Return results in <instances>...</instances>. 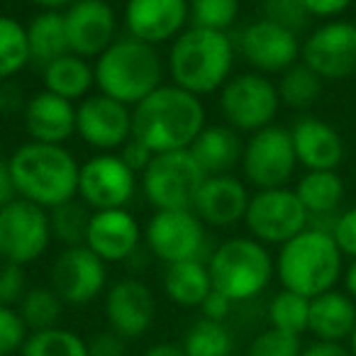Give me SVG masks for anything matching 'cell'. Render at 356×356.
<instances>
[{
    "mask_svg": "<svg viewBox=\"0 0 356 356\" xmlns=\"http://www.w3.org/2000/svg\"><path fill=\"white\" fill-rule=\"evenodd\" d=\"M298 166L305 171H337L344 161V139L334 124L315 115H302L291 127Z\"/></svg>",
    "mask_w": 356,
    "mask_h": 356,
    "instance_id": "603a6c76",
    "label": "cell"
},
{
    "mask_svg": "<svg viewBox=\"0 0 356 356\" xmlns=\"http://www.w3.org/2000/svg\"><path fill=\"white\" fill-rule=\"evenodd\" d=\"M203 181L205 173L193 154L181 149L154 154L147 171L139 176V188L154 210H193Z\"/></svg>",
    "mask_w": 356,
    "mask_h": 356,
    "instance_id": "52a82bcc",
    "label": "cell"
},
{
    "mask_svg": "<svg viewBox=\"0 0 356 356\" xmlns=\"http://www.w3.org/2000/svg\"><path fill=\"white\" fill-rule=\"evenodd\" d=\"M302 8L307 10V15L315 20H337L351 8L354 0H300Z\"/></svg>",
    "mask_w": 356,
    "mask_h": 356,
    "instance_id": "bcb514c9",
    "label": "cell"
},
{
    "mask_svg": "<svg viewBox=\"0 0 356 356\" xmlns=\"http://www.w3.org/2000/svg\"><path fill=\"white\" fill-rule=\"evenodd\" d=\"M244 225L249 229V237L261 244H281L291 242L293 237L310 227V215L302 208L296 191L283 186V188H266L254 191L249 200Z\"/></svg>",
    "mask_w": 356,
    "mask_h": 356,
    "instance_id": "30bf717a",
    "label": "cell"
},
{
    "mask_svg": "<svg viewBox=\"0 0 356 356\" xmlns=\"http://www.w3.org/2000/svg\"><path fill=\"white\" fill-rule=\"evenodd\" d=\"M17 198L15 184H13L10 168H8V161H0V208H6L8 203Z\"/></svg>",
    "mask_w": 356,
    "mask_h": 356,
    "instance_id": "681fc988",
    "label": "cell"
},
{
    "mask_svg": "<svg viewBox=\"0 0 356 356\" xmlns=\"http://www.w3.org/2000/svg\"><path fill=\"white\" fill-rule=\"evenodd\" d=\"M181 346L188 356H227L232 354V332L225 322L200 317L186 330Z\"/></svg>",
    "mask_w": 356,
    "mask_h": 356,
    "instance_id": "836d02e7",
    "label": "cell"
},
{
    "mask_svg": "<svg viewBox=\"0 0 356 356\" xmlns=\"http://www.w3.org/2000/svg\"><path fill=\"white\" fill-rule=\"evenodd\" d=\"M22 118L32 142L64 144L76 134V103L47 88L27 98Z\"/></svg>",
    "mask_w": 356,
    "mask_h": 356,
    "instance_id": "cb8c5ba5",
    "label": "cell"
},
{
    "mask_svg": "<svg viewBox=\"0 0 356 356\" xmlns=\"http://www.w3.org/2000/svg\"><path fill=\"white\" fill-rule=\"evenodd\" d=\"M0 161H3V144H0Z\"/></svg>",
    "mask_w": 356,
    "mask_h": 356,
    "instance_id": "11a10c76",
    "label": "cell"
},
{
    "mask_svg": "<svg viewBox=\"0 0 356 356\" xmlns=\"http://www.w3.org/2000/svg\"><path fill=\"white\" fill-rule=\"evenodd\" d=\"M344 254L339 252L330 229L307 227L291 242L281 244L276 254V278L281 288L317 298L337 288L344 278Z\"/></svg>",
    "mask_w": 356,
    "mask_h": 356,
    "instance_id": "277c9868",
    "label": "cell"
},
{
    "mask_svg": "<svg viewBox=\"0 0 356 356\" xmlns=\"http://www.w3.org/2000/svg\"><path fill=\"white\" fill-rule=\"evenodd\" d=\"M142 356H188L184 351V346L178 344H168V341H161V344H154L149 346L147 351H144Z\"/></svg>",
    "mask_w": 356,
    "mask_h": 356,
    "instance_id": "f907efd6",
    "label": "cell"
},
{
    "mask_svg": "<svg viewBox=\"0 0 356 356\" xmlns=\"http://www.w3.org/2000/svg\"><path fill=\"white\" fill-rule=\"evenodd\" d=\"M27 293L25 266L0 261V305L17 307Z\"/></svg>",
    "mask_w": 356,
    "mask_h": 356,
    "instance_id": "b9f144b4",
    "label": "cell"
},
{
    "mask_svg": "<svg viewBox=\"0 0 356 356\" xmlns=\"http://www.w3.org/2000/svg\"><path fill=\"white\" fill-rule=\"evenodd\" d=\"M76 134L95 152H120L132 137V108L103 93L76 105Z\"/></svg>",
    "mask_w": 356,
    "mask_h": 356,
    "instance_id": "e0dca14e",
    "label": "cell"
},
{
    "mask_svg": "<svg viewBox=\"0 0 356 356\" xmlns=\"http://www.w3.org/2000/svg\"><path fill=\"white\" fill-rule=\"evenodd\" d=\"M346 346H349L351 356H356V327H354V332H351L349 339H346Z\"/></svg>",
    "mask_w": 356,
    "mask_h": 356,
    "instance_id": "db71d44e",
    "label": "cell"
},
{
    "mask_svg": "<svg viewBox=\"0 0 356 356\" xmlns=\"http://www.w3.org/2000/svg\"><path fill=\"white\" fill-rule=\"evenodd\" d=\"M302 349H305L302 337L276 330V327H266L252 339L247 356H300Z\"/></svg>",
    "mask_w": 356,
    "mask_h": 356,
    "instance_id": "f35d334b",
    "label": "cell"
},
{
    "mask_svg": "<svg viewBox=\"0 0 356 356\" xmlns=\"http://www.w3.org/2000/svg\"><path fill=\"white\" fill-rule=\"evenodd\" d=\"M88 356H127V339L113 330H103L90 337Z\"/></svg>",
    "mask_w": 356,
    "mask_h": 356,
    "instance_id": "ee69618b",
    "label": "cell"
},
{
    "mask_svg": "<svg viewBox=\"0 0 356 356\" xmlns=\"http://www.w3.org/2000/svg\"><path fill=\"white\" fill-rule=\"evenodd\" d=\"M20 356H88V341L66 327L30 332Z\"/></svg>",
    "mask_w": 356,
    "mask_h": 356,
    "instance_id": "e575fe53",
    "label": "cell"
},
{
    "mask_svg": "<svg viewBox=\"0 0 356 356\" xmlns=\"http://www.w3.org/2000/svg\"><path fill=\"white\" fill-rule=\"evenodd\" d=\"M341 281H344V291L356 300V259H351L349 266L344 268V278Z\"/></svg>",
    "mask_w": 356,
    "mask_h": 356,
    "instance_id": "816d5d0a",
    "label": "cell"
},
{
    "mask_svg": "<svg viewBox=\"0 0 356 356\" xmlns=\"http://www.w3.org/2000/svg\"><path fill=\"white\" fill-rule=\"evenodd\" d=\"M249 193L244 178H237L234 173L225 176H205L198 195H195L193 213L205 222V227H232L237 222H244L247 215Z\"/></svg>",
    "mask_w": 356,
    "mask_h": 356,
    "instance_id": "7402d4cb",
    "label": "cell"
},
{
    "mask_svg": "<svg viewBox=\"0 0 356 356\" xmlns=\"http://www.w3.org/2000/svg\"><path fill=\"white\" fill-rule=\"evenodd\" d=\"M139 176L120 159L118 152H98L81 163L79 198L90 210L127 208L137 195Z\"/></svg>",
    "mask_w": 356,
    "mask_h": 356,
    "instance_id": "9a60e30c",
    "label": "cell"
},
{
    "mask_svg": "<svg viewBox=\"0 0 356 356\" xmlns=\"http://www.w3.org/2000/svg\"><path fill=\"white\" fill-rule=\"evenodd\" d=\"M30 64L27 27L10 15H0V83L10 81Z\"/></svg>",
    "mask_w": 356,
    "mask_h": 356,
    "instance_id": "d6a6232c",
    "label": "cell"
},
{
    "mask_svg": "<svg viewBox=\"0 0 356 356\" xmlns=\"http://www.w3.org/2000/svg\"><path fill=\"white\" fill-rule=\"evenodd\" d=\"M310 322V298L293 291H281L268 300V327L302 337Z\"/></svg>",
    "mask_w": 356,
    "mask_h": 356,
    "instance_id": "8d00e7d4",
    "label": "cell"
},
{
    "mask_svg": "<svg viewBox=\"0 0 356 356\" xmlns=\"http://www.w3.org/2000/svg\"><path fill=\"white\" fill-rule=\"evenodd\" d=\"M124 30L152 47L173 42L191 25L188 0H127Z\"/></svg>",
    "mask_w": 356,
    "mask_h": 356,
    "instance_id": "d6986e66",
    "label": "cell"
},
{
    "mask_svg": "<svg viewBox=\"0 0 356 356\" xmlns=\"http://www.w3.org/2000/svg\"><path fill=\"white\" fill-rule=\"evenodd\" d=\"M144 244L159 261L178 264L205 259L208 232L205 222L193 210H156L144 227Z\"/></svg>",
    "mask_w": 356,
    "mask_h": 356,
    "instance_id": "4fadbf2b",
    "label": "cell"
},
{
    "mask_svg": "<svg viewBox=\"0 0 356 356\" xmlns=\"http://www.w3.org/2000/svg\"><path fill=\"white\" fill-rule=\"evenodd\" d=\"M232 305L234 302L229 300L227 296H222V293H218L213 288L210 296L203 300V305H200V315L208 317V320H215V322H225L229 317V312H232Z\"/></svg>",
    "mask_w": 356,
    "mask_h": 356,
    "instance_id": "7dc6e473",
    "label": "cell"
},
{
    "mask_svg": "<svg viewBox=\"0 0 356 356\" xmlns=\"http://www.w3.org/2000/svg\"><path fill=\"white\" fill-rule=\"evenodd\" d=\"M227 356H234V354H227Z\"/></svg>",
    "mask_w": 356,
    "mask_h": 356,
    "instance_id": "9f6ffc18",
    "label": "cell"
},
{
    "mask_svg": "<svg viewBox=\"0 0 356 356\" xmlns=\"http://www.w3.org/2000/svg\"><path fill=\"white\" fill-rule=\"evenodd\" d=\"M296 195L310 215L312 227L332 232V222L341 213L346 198V184L337 171H305L296 184Z\"/></svg>",
    "mask_w": 356,
    "mask_h": 356,
    "instance_id": "d4e9b609",
    "label": "cell"
},
{
    "mask_svg": "<svg viewBox=\"0 0 356 356\" xmlns=\"http://www.w3.org/2000/svg\"><path fill=\"white\" fill-rule=\"evenodd\" d=\"M261 17L296 32V35H302L312 20L300 0H261Z\"/></svg>",
    "mask_w": 356,
    "mask_h": 356,
    "instance_id": "ab89813d",
    "label": "cell"
},
{
    "mask_svg": "<svg viewBox=\"0 0 356 356\" xmlns=\"http://www.w3.org/2000/svg\"><path fill=\"white\" fill-rule=\"evenodd\" d=\"M90 218H93V210L76 195L74 200H66V203L49 210L51 237L64 247H81V244H86Z\"/></svg>",
    "mask_w": 356,
    "mask_h": 356,
    "instance_id": "1f68e13d",
    "label": "cell"
},
{
    "mask_svg": "<svg viewBox=\"0 0 356 356\" xmlns=\"http://www.w3.org/2000/svg\"><path fill=\"white\" fill-rule=\"evenodd\" d=\"M144 242V229L127 208L95 210L86 234V247L105 264L129 261Z\"/></svg>",
    "mask_w": 356,
    "mask_h": 356,
    "instance_id": "44dd1931",
    "label": "cell"
},
{
    "mask_svg": "<svg viewBox=\"0 0 356 356\" xmlns=\"http://www.w3.org/2000/svg\"><path fill=\"white\" fill-rule=\"evenodd\" d=\"M95 88L120 103L134 108L159 86H163V64L156 47L134 37H118L103 54L95 59Z\"/></svg>",
    "mask_w": 356,
    "mask_h": 356,
    "instance_id": "5b68a950",
    "label": "cell"
},
{
    "mask_svg": "<svg viewBox=\"0 0 356 356\" xmlns=\"http://www.w3.org/2000/svg\"><path fill=\"white\" fill-rule=\"evenodd\" d=\"M300 61L322 81H349L356 76V22L325 20L302 40Z\"/></svg>",
    "mask_w": 356,
    "mask_h": 356,
    "instance_id": "7c38bea8",
    "label": "cell"
},
{
    "mask_svg": "<svg viewBox=\"0 0 356 356\" xmlns=\"http://www.w3.org/2000/svg\"><path fill=\"white\" fill-rule=\"evenodd\" d=\"M71 54L98 59L118 40V15L108 0H76L64 10Z\"/></svg>",
    "mask_w": 356,
    "mask_h": 356,
    "instance_id": "ac0fdd59",
    "label": "cell"
},
{
    "mask_svg": "<svg viewBox=\"0 0 356 356\" xmlns=\"http://www.w3.org/2000/svg\"><path fill=\"white\" fill-rule=\"evenodd\" d=\"M188 8L193 27L229 32L242 10V0H188Z\"/></svg>",
    "mask_w": 356,
    "mask_h": 356,
    "instance_id": "74e56055",
    "label": "cell"
},
{
    "mask_svg": "<svg viewBox=\"0 0 356 356\" xmlns=\"http://www.w3.org/2000/svg\"><path fill=\"white\" fill-rule=\"evenodd\" d=\"M332 237H334L344 259H356V205L341 208V213L332 222Z\"/></svg>",
    "mask_w": 356,
    "mask_h": 356,
    "instance_id": "7bdbcfd3",
    "label": "cell"
},
{
    "mask_svg": "<svg viewBox=\"0 0 356 356\" xmlns=\"http://www.w3.org/2000/svg\"><path fill=\"white\" fill-rule=\"evenodd\" d=\"M239 168H242L244 184L254 186L257 191L283 188L291 184L298 168L291 127L273 122L249 134L242 149Z\"/></svg>",
    "mask_w": 356,
    "mask_h": 356,
    "instance_id": "9c48e42d",
    "label": "cell"
},
{
    "mask_svg": "<svg viewBox=\"0 0 356 356\" xmlns=\"http://www.w3.org/2000/svg\"><path fill=\"white\" fill-rule=\"evenodd\" d=\"M64 310V302L56 296V291L51 286H35L27 288L25 298L17 305V312L25 320L27 330L30 332H40V330H51L56 327Z\"/></svg>",
    "mask_w": 356,
    "mask_h": 356,
    "instance_id": "d590c367",
    "label": "cell"
},
{
    "mask_svg": "<svg viewBox=\"0 0 356 356\" xmlns=\"http://www.w3.org/2000/svg\"><path fill=\"white\" fill-rule=\"evenodd\" d=\"M242 149L244 142L237 129L229 124H205L188 152L193 154L205 176H225L239 166Z\"/></svg>",
    "mask_w": 356,
    "mask_h": 356,
    "instance_id": "4316f807",
    "label": "cell"
},
{
    "mask_svg": "<svg viewBox=\"0 0 356 356\" xmlns=\"http://www.w3.org/2000/svg\"><path fill=\"white\" fill-rule=\"evenodd\" d=\"M210 291H213V278L208 271V261L203 259L168 264L163 271V293L173 305L200 307Z\"/></svg>",
    "mask_w": 356,
    "mask_h": 356,
    "instance_id": "83f0119b",
    "label": "cell"
},
{
    "mask_svg": "<svg viewBox=\"0 0 356 356\" xmlns=\"http://www.w3.org/2000/svg\"><path fill=\"white\" fill-rule=\"evenodd\" d=\"M218 105L225 124H229L237 132L254 134L273 124L281 110V98H278L276 81H271V76L244 71V74H234L220 88Z\"/></svg>",
    "mask_w": 356,
    "mask_h": 356,
    "instance_id": "ba28073f",
    "label": "cell"
},
{
    "mask_svg": "<svg viewBox=\"0 0 356 356\" xmlns=\"http://www.w3.org/2000/svg\"><path fill=\"white\" fill-rule=\"evenodd\" d=\"M105 320L108 330L124 339L147 334L156 317V300L152 288L139 278H120L105 293Z\"/></svg>",
    "mask_w": 356,
    "mask_h": 356,
    "instance_id": "ffe728a7",
    "label": "cell"
},
{
    "mask_svg": "<svg viewBox=\"0 0 356 356\" xmlns=\"http://www.w3.org/2000/svg\"><path fill=\"white\" fill-rule=\"evenodd\" d=\"M232 40L237 56H242L257 74L281 76L283 71L300 61V35L266 20V17H259V20L244 25Z\"/></svg>",
    "mask_w": 356,
    "mask_h": 356,
    "instance_id": "5bb4252c",
    "label": "cell"
},
{
    "mask_svg": "<svg viewBox=\"0 0 356 356\" xmlns=\"http://www.w3.org/2000/svg\"><path fill=\"white\" fill-rule=\"evenodd\" d=\"M51 239L49 210L22 198L0 208V261L27 266L44 257Z\"/></svg>",
    "mask_w": 356,
    "mask_h": 356,
    "instance_id": "8fae6325",
    "label": "cell"
},
{
    "mask_svg": "<svg viewBox=\"0 0 356 356\" xmlns=\"http://www.w3.org/2000/svg\"><path fill=\"white\" fill-rule=\"evenodd\" d=\"M120 159H122L124 163H127L129 168H132L137 176H142L144 171H147V166L152 163L154 159V152L147 147L144 142H139L137 137H129L127 142L120 147Z\"/></svg>",
    "mask_w": 356,
    "mask_h": 356,
    "instance_id": "f6af8a7d",
    "label": "cell"
},
{
    "mask_svg": "<svg viewBox=\"0 0 356 356\" xmlns=\"http://www.w3.org/2000/svg\"><path fill=\"white\" fill-rule=\"evenodd\" d=\"M278 88V98L281 105L298 113H305L310 110L317 100L322 98V88H325V81L310 69L302 61H298L296 66H291L288 71H283L276 81Z\"/></svg>",
    "mask_w": 356,
    "mask_h": 356,
    "instance_id": "4dcf8cb0",
    "label": "cell"
},
{
    "mask_svg": "<svg viewBox=\"0 0 356 356\" xmlns=\"http://www.w3.org/2000/svg\"><path fill=\"white\" fill-rule=\"evenodd\" d=\"M27 27V44H30V61L47 66L49 61L69 54V37H66L64 13L42 10L30 20Z\"/></svg>",
    "mask_w": 356,
    "mask_h": 356,
    "instance_id": "f546056e",
    "label": "cell"
},
{
    "mask_svg": "<svg viewBox=\"0 0 356 356\" xmlns=\"http://www.w3.org/2000/svg\"><path fill=\"white\" fill-rule=\"evenodd\" d=\"M30 330L17 312V307L0 305V356H13L22 351Z\"/></svg>",
    "mask_w": 356,
    "mask_h": 356,
    "instance_id": "60d3db41",
    "label": "cell"
},
{
    "mask_svg": "<svg viewBox=\"0 0 356 356\" xmlns=\"http://www.w3.org/2000/svg\"><path fill=\"white\" fill-rule=\"evenodd\" d=\"M205 127V105L198 95L163 83L132 108V137L154 154L191 149Z\"/></svg>",
    "mask_w": 356,
    "mask_h": 356,
    "instance_id": "6da1fadb",
    "label": "cell"
},
{
    "mask_svg": "<svg viewBox=\"0 0 356 356\" xmlns=\"http://www.w3.org/2000/svg\"><path fill=\"white\" fill-rule=\"evenodd\" d=\"M105 283H108L105 261L86 244L64 247L51 264V288L64 305H88L105 291Z\"/></svg>",
    "mask_w": 356,
    "mask_h": 356,
    "instance_id": "2e32d148",
    "label": "cell"
},
{
    "mask_svg": "<svg viewBox=\"0 0 356 356\" xmlns=\"http://www.w3.org/2000/svg\"><path fill=\"white\" fill-rule=\"evenodd\" d=\"M17 198L44 210L74 200L79 195L81 163L64 144L25 142L8 159Z\"/></svg>",
    "mask_w": 356,
    "mask_h": 356,
    "instance_id": "7a4b0ae2",
    "label": "cell"
},
{
    "mask_svg": "<svg viewBox=\"0 0 356 356\" xmlns=\"http://www.w3.org/2000/svg\"><path fill=\"white\" fill-rule=\"evenodd\" d=\"M356 327V300L346 291L332 288L310 300L307 332L317 341L344 344Z\"/></svg>",
    "mask_w": 356,
    "mask_h": 356,
    "instance_id": "484cf974",
    "label": "cell"
},
{
    "mask_svg": "<svg viewBox=\"0 0 356 356\" xmlns=\"http://www.w3.org/2000/svg\"><path fill=\"white\" fill-rule=\"evenodd\" d=\"M300 356H351L349 346L337 344V341H312L302 349Z\"/></svg>",
    "mask_w": 356,
    "mask_h": 356,
    "instance_id": "c3c4849f",
    "label": "cell"
},
{
    "mask_svg": "<svg viewBox=\"0 0 356 356\" xmlns=\"http://www.w3.org/2000/svg\"><path fill=\"white\" fill-rule=\"evenodd\" d=\"M208 271L213 288L232 302H247L259 298L276 276V259L266 244L254 237H229L208 257Z\"/></svg>",
    "mask_w": 356,
    "mask_h": 356,
    "instance_id": "8992f818",
    "label": "cell"
},
{
    "mask_svg": "<svg viewBox=\"0 0 356 356\" xmlns=\"http://www.w3.org/2000/svg\"><path fill=\"white\" fill-rule=\"evenodd\" d=\"M37 8H42V10H59V13H64V10H69L71 6H74L76 0H32Z\"/></svg>",
    "mask_w": 356,
    "mask_h": 356,
    "instance_id": "f5cc1de1",
    "label": "cell"
},
{
    "mask_svg": "<svg viewBox=\"0 0 356 356\" xmlns=\"http://www.w3.org/2000/svg\"><path fill=\"white\" fill-rule=\"evenodd\" d=\"M234 56L237 49L229 32L188 25L171 42L166 71L173 79V86L203 98L232 79Z\"/></svg>",
    "mask_w": 356,
    "mask_h": 356,
    "instance_id": "3957f363",
    "label": "cell"
},
{
    "mask_svg": "<svg viewBox=\"0 0 356 356\" xmlns=\"http://www.w3.org/2000/svg\"><path fill=\"white\" fill-rule=\"evenodd\" d=\"M42 81H44L47 90L71 100V103H81V100L88 98L90 90H93L95 71H93V66L88 64V59L76 56L69 51V54L59 56V59L42 66Z\"/></svg>",
    "mask_w": 356,
    "mask_h": 356,
    "instance_id": "f1b7e54d",
    "label": "cell"
}]
</instances>
